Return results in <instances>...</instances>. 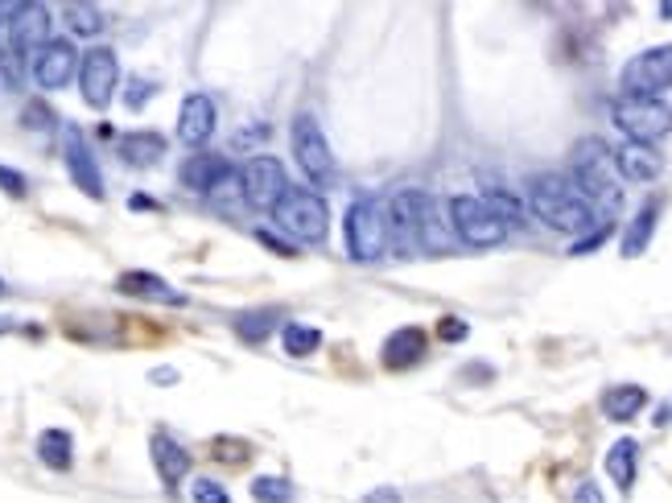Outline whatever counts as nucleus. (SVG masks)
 I'll list each match as a JSON object with an SVG mask.
<instances>
[{
    "mask_svg": "<svg viewBox=\"0 0 672 503\" xmlns=\"http://www.w3.org/2000/svg\"><path fill=\"white\" fill-rule=\"evenodd\" d=\"M611 120L631 145H656L672 132V108L664 99H619Z\"/></svg>",
    "mask_w": 672,
    "mask_h": 503,
    "instance_id": "nucleus-6",
    "label": "nucleus"
},
{
    "mask_svg": "<svg viewBox=\"0 0 672 503\" xmlns=\"http://www.w3.org/2000/svg\"><path fill=\"white\" fill-rule=\"evenodd\" d=\"M343 236H347L351 260H359V264H376L388 252V211L380 198H372V194L355 198L347 207V219H343Z\"/></svg>",
    "mask_w": 672,
    "mask_h": 503,
    "instance_id": "nucleus-4",
    "label": "nucleus"
},
{
    "mask_svg": "<svg viewBox=\"0 0 672 503\" xmlns=\"http://www.w3.org/2000/svg\"><path fill=\"white\" fill-rule=\"evenodd\" d=\"M363 503H400V495H396V491H388V487H380V491L367 495Z\"/></svg>",
    "mask_w": 672,
    "mask_h": 503,
    "instance_id": "nucleus-37",
    "label": "nucleus"
},
{
    "mask_svg": "<svg viewBox=\"0 0 672 503\" xmlns=\"http://www.w3.org/2000/svg\"><path fill=\"white\" fill-rule=\"evenodd\" d=\"M240 186H244V203H252V207H268V211H273V203H277V198L289 190L285 165H281L277 157L260 153V157H252V161L244 165Z\"/></svg>",
    "mask_w": 672,
    "mask_h": 503,
    "instance_id": "nucleus-11",
    "label": "nucleus"
},
{
    "mask_svg": "<svg viewBox=\"0 0 672 503\" xmlns=\"http://www.w3.org/2000/svg\"><path fill=\"white\" fill-rule=\"evenodd\" d=\"M38 458L50 466V471H71L75 462V442L66 429H46L38 438Z\"/></svg>",
    "mask_w": 672,
    "mask_h": 503,
    "instance_id": "nucleus-24",
    "label": "nucleus"
},
{
    "mask_svg": "<svg viewBox=\"0 0 672 503\" xmlns=\"http://www.w3.org/2000/svg\"><path fill=\"white\" fill-rule=\"evenodd\" d=\"M66 170H71V178H75V186L87 194V198H104V174H99V165H95V157L87 153V145H83V137L79 132H71L66 137Z\"/></svg>",
    "mask_w": 672,
    "mask_h": 503,
    "instance_id": "nucleus-15",
    "label": "nucleus"
},
{
    "mask_svg": "<svg viewBox=\"0 0 672 503\" xmlns=\"http://www.w3.org/2000/svg\"><path fill=\"white\" fill-rule=\"evenodd\" d=\"M9 330H13V322H9V318H0V334H9Z\"/></svg>",
    "mask_w": 672,
    "mask_h": 503,
    "instance_id": "nucleus-38",
    "label": "nucleus"
},
{
    "mask_svg": "<svg viewBox=\"0 0 672 503\" xmlns=\"http://www.w3.org/2000/svg\"><path fill=\"white\" fill-rule=\"evenodd\" d=\"M79 71V54L66 38H50L38 54H33V83L42 91H62Z\"/></svg>",
    "mask_w": 672,
    "mask_h": 503,
    "instance_id": "nucleus-12",
    "label": "nucleus"
},
{
    "mask_svg": "<svg viewBox=\"0 0 672 503\" xmlns=\"http://www.w3.org/2000/svg\"><path fill=\"white\" fill-rule=\"evenodd\" d=\"M384 363L388 367H413L421 355H425V330H417V326H400L396 334H388V343H384Z\"/></svg>",
    "mask_w": 672,
    "mask_h": 503,
    "instance_id": "nucleus-18",
    "label": "nucleus"
},
{
    "mask_svg": "<svg viewBox=\"0 0 672 503\" xmlns=\"http://www.w3.org/2000/svg\"><path fill=\"white\" fill-rule=\"evenodd\" d=\"M149 454H153V466H157V475L165 487H178L190 471V454L186 446H178L170 433H153V442H149Z\"/></svg>",
    "mask_w": 672,
    "mask_h": 503,
    "instance_id": "nucleus-17",
    "label": "nucleus"
},
{
    "mask_svg": "<svg viewBox=\"0 0 672 503\" xmlns=\"http://www.w3.org/2000/svg\"><path fill=\"white\" fill-rule=\"evenodd\" d=\"M607 471L615 479V487L631 491L635 487V471H640V442H631V438H619L607 454Z\"/></svg>",
    "mask_w": 672,
    "mask_h": 503,
    "instance_id": "nucleus-22",
    "label": "nucleus"
},
{
    "mask_svg": "<svg viewBox=\"0 0 672 503\" xmlns=\"http://www.w3.org/2000/svg\"><path fill=\"white\" fill-rule=\"evenodd\" d=\"M0 190H5L9 198H25V194H29V182H25L17 170H9V165H0Z\"/></svg>",
    "mask_w": 672,
    "mask_h": 503,
    "instance_id": "nucleus-32",
    "label": "nucleus"
},
{
    "mask_svg": "<svg viewBox=\"0 0 672 503\" xmlns=\"http://www.w3.org/2000/svg\"><path fill=\"white\" fill-rule=\"evenodd\" d=\"M116 289L128 293V297H141V301H165V306H182V293H174L170 285H165L161 277H153V273H124V277L116 281Z\"/></svg>",
    "mask_w": 672,
    "mask_h": 503,
    "instance_id": "nucleus-19",
    "label": "nucleus"
},
{
    "mask_svg": "<svg viewBox=\"0 0 672 503\" xmlns=\"http://www.w3.org/2000/svg\"><path fill=\"white\" fill-rule=\"evenodd\" d=\"M569 182L582 190V198L594 207V215H615L623 203V186H619V170H615V153L607 149V141L586 137L582 145H574L569 153Z\"/></svg>",
    "mask_w": 672,
    "mask_h": 503,
    "instance_id": "nucleus-2",
    "label": "nucleus"
},
{
    "mask_svg": "<svg viewBox=\"0 0 672 503\" xmlns=\"http://www.w3.org/2000/svg\"><path fill=\"white\" fill-rule=\"evenodd\" d=\"M656 219H660V203H648V207L635 211V219H631V223H627V231H623V244H619L627 260H631V256H640V252L652 244Z\"/></svg>",
    "mask_w": 672,
    "mask_h": 503,
    "instance_id": "nucleus-23",
    "label": "nucleus"
},
{
    "mask_svg": "<svg viewBox=\"0 0 672 503\" xmlns=\"http://www.w3.org/2000/svg\"><path fill=\"white\" fill-rule=\"evenodd\" d=\"M483 203H487V211L499 219V223H520L528 211H524V198L520 194H512L508 186H487L483 190Z\"/></svg>",
    "mask_w": 672,
    "mask_h": 503,
    "instance_id": "nucleus-28",
    "label": "nucleus"
},
{
    "mask_svg": "<svg viewBox=\"0 0 672 503\" xmlns=\"http://www.w3.org/2000/svg\"><path fill=\"white\" fill-rule=\"evenodd\" d=\"M62 17H66V29H71L75 38H95V33H104V13H99V5H66Z\"/></svg>",
    "mask_w": 672,
    "mask_h": 503,
    "instance_id": "nucleus-29",
    "label": "nucleus"
},
{
    "mask_svg": "<svg viewBox=\"0 0 672 503\" xmlns=\"http://www.w3.org/2000/svg\"><path fill=\"white\" fill-rule=\"evenodd\" d=\"M289 479H277V475H260L252 479V499L256 503H289Z\"/></svg>",
    "mask_w": 672,
    "mask_h": 503,
    "instance_id": "nucleus-30",
    "label": "nucleus"
},
{
    "mask_svg": "<svg viewBox=\"0 0 672 503\" xmlns=\"http://www.w3.org/2000/svg\"><path fill=\"white\" fill-rule=\"evenodd\" d=\"M528 207L545 227L565 231V236H582V231H590L594 219H598L594 207L582 198V190L569 182V174H557V170L536 174L528 182Z\"/></svg>",
    "mask_w": 672,
    "mask_h": 503,
    "instance_id": "nucleus-1",
    "label": "nucleus"
},
{
    "mask_svg": "<svg viewBox=\"0 0 672 503\" xmlns=\"http://www.w3.org/2000/svg\"><path fill=\"white\" fill-rule=\"evenodd\" d=\"M421 248L425 252H450L454 240H450V223L442 219L438 203L429 198V207H425V219H421Z\"/></svg>",
    "mask_w": 672,
    "mask_h": 503,
    "instance_id": "nucleus-27",
    "label": "nucleus"
},
{
    "mask_svg": "<svg viewBox=\"0 0 672 503\" xmlns=\"http://www.w3.org/2000/svg\"><path fill=\"white\" fill-rule=\"evenodd\" d=\"M429 207V194L425 190H396L384 211H388V248L396 252H417L421 248V219Z\"/></svg>",
    "mask_w": 672,
    "mask_h": 503,
    "instance_id": "nucleus-9",
    "label": "nucleus"
},
{
    "mask_svg": "<svg viewBox=\"0 0 672 503\" xmlns=\"http://www.w3.org/2000/svg\"><path fill=\"white\" fill-rule=\"evenodd\" d=\"M615 170L627 182H656L660 170H664V161H660V153L652 145H631L627 141V145L615 149Z\"/></svg>",
    "mask_w": 672,
    "mask_h": 503,
    "instance_id": "nucleus-16",
    "label": "nucleus"
},
{
    "mask_svg": "<svg viewBox=\"0 0 672 503\" xmlns=\"http://www.w3.org/2000/svg\"><path fill=\"white\" fill-rule=\"evenodd\" d=\"M9 46H13V54H38L46 42H50V13H46V5H17V13H13V21H9Z\"/></svg>",
    "mask_w": 672,
    "mask_h": 503,
    "instance_id": "nucleus-14",
    "label": "nucleus"
},
{
    "mask_svg": "<svg viewBox=\"0 0 672 503\" xmlns=\"http://www.w3.org/2000/svg\"><path fill=\"white\" fill-rule=\"evenodd\" d=\"M438 334H442L446 343H458V339H466L470 330H466V322H462V318H442V322H438Z\"/></svg>",
    "mask_w": 672,
    "mask_h": 503,
    "instance_id": "nucleus-34",
    "label": "nucleus"
},
{
    "mask_svg": "<svg viewBox=\"0 0 672 503\" xmlns=\"http://www.w3.org/2000/svg\"><path fill=\"white\" fill-rule=\"evenodd\" d=\"M215 120H219V112H215L211 95H203V91L186 95L182 108H178V141L186 149H203L211 141V132H215Z\"/></svg>",
    "mask_w": 672,
    "mask_h": 503,
    "instance_id": "nucleus-13",
    "label": "nucleus"
},
{
    "mask_svg": "<svg viewBox=\"0 0 672 503\" xmlns=\"http://www.w3.org/2000/svg\"><path fill=\"white\" fill-rule=\"evenodd\" d=\"M120 157L128 165H137V170H145V165L165 157V137L161 132H128V137H120Z\"/></svg>",
    "mask_w": 672,
    "mask_h": 503,
    "instance_id": "nucleus-21",
    "label": "nucleus"
},
{
    "mask_svg": "<svg viewBox=\"0 0 672 503\" xmlns=\"http://www.w3.org/2000/svg\"><path fill=\"white\" fill-rule=\"evenodd\" d=\"M223 174H231V165L227 161H219V157H190L186 165H182V182L186 186H194V190H203V194H211V186L223 178Z\"/></svg>",
    "mask_w": 672,
    "mask_h": 503,
    "instance_id": "nucleus-25",
    "label": "nucleus"
},
{
    "mask_svg": "<svg viewBox=\"0 0 672 503\" xmlns=\"http://www.w3.org/2000/svg\"><path fill=\"white\" fill-rule=\"evenodd\" d=\"M574 503H602V491H598L594 483H582L578 495H574Z\"/></svg>",
    "mask_w": 672,
    "mask_h": 503,
    "instance_id": "nucleus-36",
    "label": "nucleus"
},
{
    "mask_svg": "<svg viewBox=\"0 0 672 503\" xmlns=\"http://www.w3.org/2000/svg\"><path fill=\"white\" fill-rule=\"evenodd\" d=\"M264 137H268V128H264V124H256V132H240V137H235V145L248 149V145H260Z\"/></svg>",
    "mask_w": 672,
    "mask_h": 503,
    "instance_id": "nucleus-35",
    "label": "nucleus"
},
{
    "mask_svg": "<svg viewBox=\"0 0 672 503\" xmlns=\"http://www.w3.org/2000/svg\"><path fill=\"white\" fill-rule=\"evenodd\" d=\"M0 297H5V281H0Z\"/></svg>",
    "mask_w": 672,
    "mask_h": 503,
    "instance_id": "nucleus-40",
    "label": "nucleus"
},
{
    "mask_svg": "<svg viewBox=\"0 0 672 503\" xmlns=\"http://www.w3.org/2000/svg\"><path fill=\"white\" fill-rule=\"evenodd\" d=\"M660 13H664V17H672V5H664V9H660Z\"/></svg>",
    "mask_w": 672,
    "mask_h": 503,
    "instance_id": "nucleus-39",
    "label": "nucleus"
},
{
    "mask_svg": "<svg viewBox=\"0 0 672 503\" xmlns=\"http://www.w3.org/2000/svg\"><path fill=\"white\" fill-rule=\"evenodd\" d=\"M149 91H153V83L132 79V83H128V99H124V104H128L132 112H137V108H145V104H149Z\"/></svg>",
    "mask_w": 672,
    "mask_h": 503,
    "instance_id": "nucleus-33",
    "label": "nucleus"
},
{
    "mask_svg": "<svg viewBox=\"0 0 672 503\" xmlns=\"http://www.w3.org/2000/svg\"><path fill=\"white\" fill-rule=\"evenodd\" d=\"M273 223L285 231V236H293L297 244H322L326 227H330L326 198H318L306 186H289L273 203Z\"/></svg>",
    "mask_w": 672,
    "mask_h": 503,
    "instance_id": "nucleus-3",
    "label": "nucleus"
},
{
    "mask_svg": "<svg viewBox=\"0 0 672 503\" xmlns=\"http://www.w3.org/2000/svg\"><path fill=\"white\" fill-rule=\"evenodd\" d=\"M120 83V62L108 46H95L79 58V91L87 99V108H108Z\"/></svg>",
    "mask_w": 672,
    "mask_h": 503,
    "instance_id": "nucleus-10",
    "label": "nucleus"
},
{
    "mask_svg": "<svg viewBox=\"0 0 672 503\" xmlns=\"http://www.w3.org/2000/svg\"><path fill=\"white\" fill-rule=\"evenodd\" d=\"M446 215H450V231L470 248H495L508 240V223H499L479 194H454L446 203Z\"/></svg>",
    "mask_w": 672,
    "mask_h": 503,
    "instance_id": "nucleus-5",
    "label": "nucleus"
},
{
    "mask_svg": "<svg viewBox=\"0 0 672 503\" xmlns=\"http://www.w3.org/2000/svg\"><path fill=\"white\" fill-rule=\"evenodd\" d=\"M281 347L293 359H306V355H314L322 347V330L310 326V322H285L281 326Z\"/></svg>",
    "mask_w": 672,
    "mask_h": 503,
    "instance_id": "nucleus-26",
    "label": "nucleus"
},
{
    "mask_svg": "<svg viewBox=\"0 0 672 503\" xmlns=\"http://www.w3.org/2000/svg\"><path fill=\"white\" fill-rule=\"evenodd\" d=\"M194 503H231V495H227V487L223 483H215V479H194Z\"/></svg>",
    "mask_w": 672,
    "mask_h": 503,
    "instance_id": "nucleus-31",
    "label": "nucleus"
},
{
    "mask_svg": "<svg viewBox=\"0 0 672 503\" xmlns=\"http://www.w3.org/2000/svg\"><path fill=\"white\" fill-rule=\"evenodd\" d=\"M289 141H293V157H297L301 170H306V178H314V182H330L334 178V149L326 141L322 124L310 112H297L293 116Z\"/></svg>",
    "mask_w": 672,
    "mask_h": 503,
    "instance_id": "nucleus-8",
    "label": "nucleus"
},
{
    "mask_svg": "<svg viewBox=\"0 0 672 503\" xmlns=\"http://www.w3.org/2000/svg\"><path fill=\"white\" fill-rule=\"evenodd\" d=\"M644 405H648V392L640 384H615V388L602 392V413H607L611 421H631Z\"/></svg>",
    "mask_w": 672,
    "mask_h": 503,
    "instance_id": "nucleus-20",
    "label": "nucleus"
},
{
    "mask_svg": "<svg viewBox=\"0 0 672 503\" xmlns=\"http://www.w3.org/2000/svg\"><path fill=\"white\" fill-rule=\"evenodd\" d=\"M668 87H672V46H652L644 54H635L619 71L623 99H656Z\"/></svg>",
    "mask_w": 672,
    "mask_h": 503,
    "instance_id": "nucleus-7",
    "label": "nucleus"
}]
</instances>
